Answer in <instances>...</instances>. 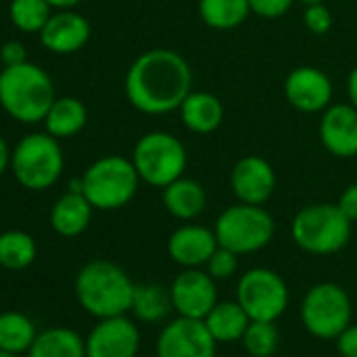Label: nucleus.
Segmentation results:
<instances>
[{
  "instance_id": "nucleus-3",
  "label": "nucleus",
  "mask_w": 357,
  "mask_h": 357,
  "mask_svg": "<svg viewBox=\"0 0 357 357\" xmlns=\"http://www.w3.org/2000/svg\"><path fill=\"white\" fill-rule=\"evenodd\" d=\"M55 84L36 63L5 66L0 70V107L22 124H38L51 109Z\"/></svg>"
},
{
  "instance_id": "nucleus-40",
  "label": "nucleus",
  "mask_w": 357,
  "mask_h": 357,
  "mask_svg": "<svg viewBox=\"0 0 357 357\" xmlns=\"http://www.w3.org/2000/svg\"><path fill=\"white\" fill-rule=\"evenodd\" d=\"M0 357H22V355H17V353H9V351H3V349H0Z\"/></svg>"
},
{
  "instance_id": "nucleus-7",
  "label": "nucleus",
  "mask_w": 357,
  "mask_h": 357,
  "mask_svg": "<svg viewBox=\"0 0 357 357\" xmlns=\"http://www.w3.org/2000/svg\"><path fill=\"white\" fill-rule=\"evenodd\" d=\"M130 160L143 183L164 190L183 176V170L188 168V149L174 135L151 130L137 141Z\"/></svg>"
},
{
  "instance_id": "nucleus-36",
  "label": "nucleus",
  "mask_w": 357,
  "mask_h": 357,
  "mask_svg": "<svg viewBox=\"0 0 357 357\" xmlns=\"http://www.w3.org/2000/svg\"><path fill=\"white\" fill-rule=\"evenodd\" d=\"M338 208L342 211V215H344L351 223L357 221V183H351V185L342 192V196H340V200H338Z\"/></svg>"
},
{
  "instance_id": "nucleus-27",
  "label": "nucleus",
  "mask_w": 357,
  "mask_h": 357,
  "mask_svg": "<svg viewBox=\"0 0 357 357\" xmlns=\"http://www.w3.org/2000/svg\"><path fill=\"white\" fill-rule=\"evenodd\" d=\"M36 324L22 311L0 313V349L9 353H28L36 338Z\"/></svg>"
},
{
  "instance_id": "nucleus-15",
  "label": "nucleus",
  "mask_w": 357,
  "mask_h": 357,
  "mask_svg": "<svg viewBox=\"0 0 357 357\" xmlns=\"http://www.w3.org/2000/svg\"><path fill=\"white\" fill-rule=\"evenodd\" d=\"M229 183L240 202L263 206L275 190V172L265 158L246 155L234 166Z\"/></svg>"
},
{
  "instance_id": "nucleus-41",
  "label": "nucleus",
  "mask_w": 357,
  "mask_h": 357,
  "mask_svg": "<svg viewBox=\"0 0 357 357\" xmlns=\"http://www.w3.org/2000/svg\"><path fill=\"white\" fill-rule=\"evenodd\" d=\"M301 3H305V5H315V3H321V0H301Z\"/></svg>"
},
{
  "instance_id": "nucleus-16",
  "label": "nucleus",
  "mask_w": 357,
  "mask_h": 357,
  "mask_svg": "<svg viewBox=\"0 0 357 357\" xmlns=\"http://www.w3.org/2000/svg\"><path fill=\"white\" fill-rule=\"evenodd\" d=\"M217 248L219 240L215 236V229H208L204 225L188 223L174 229L172 236L168 238V255L183 269L204 267Z\"/></svg>"
},
{
  "instance_id": "nucleus-5",
  "label": "nucleus",
  "mask_w": 357,
  "mask_h": 357,
  "mask_svg": "<svg viewBox=\"0 0 357 357\" xmlns=\"http://www.w3.org/2000/svg\"><path fill=\"white\" fill-rule=\"evenodd\" d=\"M66 160L59 139L49 132L26 135L11 153V172L15 181L28 192H45L53 188L63 172Z\"/></svg>"
},
{
  "instance_id": "nucleus-10",
  "label": "nucleus",
  "mask_w": 357,
  "mask_h": 357,
  "mask_svg": "<svg viewBox=\"0 0 357 357\" xmlns=\"http://www.w3.org/2000/svg\"><path fill=\"white\" fill-rule=\"evenodd\" d=\"M236 301L250 319L275 321L288 309L290 292L280 273L267 267H255L238 280Z\"/></svg>"
},
{
  "instance_id": "nucleus-23",
  "label": "nucleus",
  "mask_w": 357,
  "mask_h": 357,
  "mask_svg": "<svg viewBox=\"0 0 357 357\" xmlns=\"http://www.w3.org/2000/svg\"><path fill=\"white\" fill-rule=\"evenodd\" d=\"M89 120L86 105L76 97H57L45 116V128L57 139H70L78 135Z\"/></svg>"
},
{
  "instance_id": "nucleus-8",
  "label": "nucleus",
  "mask_w": 357,
  "mask_h": 357,
  "mask_svg": "<svg viewBox=\"0 0 357 357\" xmlns=\"http://www.w3.org/2000/svg\"><path fill=\"white\" fill-rule=\"evenodd\" d=\"M275 234L273 217L259 204H236L223 211L215 223L219 246L238 255H250L265 248Z\"/></svg>"
},
{
  "instance_id": "nucleus-26",
  "label": "nucleus",
  "mask_w": 357,
  "mask_h": 357,
  "mask_svg": "<svg viewBox=\"0 0 357 357\" xmlns=\"http://www.w3.org/2000/svg\"><path fill=\"white\" fill-rule=\"evenodd\" d=\"M36 240L22 229L0 234V267L9 271H24L36 261Z\"/></svg>"
},
{
  "instance_id": "nucleus-25",
  "label": "nucleus",
  "mask_w": 357,
  "mask_h": 357,
  "mask_svg": "<svg viewBox=\"0 0 357 357\" xmlns=\"http://www.w3.org/2000/svg\"><path fill=\"white\" fill-rule=\"evenodd\" d=\"M130 311L137 319L145 324H158L168 317L172 309L170 288L162 284H135Z\"/></svg>"
},
{
  "instance_id": "nucleus-31",
  "label": "nucleus",
  "mask_w": 357,
  "mask_h": 357,
  "mask_svg": "<svg viewBox=\"0 0 357 357\" xmlns=\"http://www.w3.org/2000/svg\"><path fill=\"white\" fill-rule=\"evenodd\" d=\"M238 252L225 248V246H219L213 257L208 259L206 263V271L215 278V280H229L236 271H238Z\"/></svg>"
},
{
  "instance_id": "nucleus-37",
  "label": "nucleus",
  "mask_w": 357,
  "mask_h": 357,
  "mask_svg": "<svg viewBox=\"0 0 357 357\" xmlns=\"http://www.w3.org/2000/svg\"><path fill=\"white\" fill-rule=\"evenodd\" d=\"M11 153H13V149L9 147L7 139L0 135V176L11 168Z\"/></svg>"
},
{
  "instance_id": "nucleus-32",
  "label": "nucleus",
  "mask_w": 357,
  "mask_h": 357,
  "mask_svg": "<svg viewBox=\"0 0 357 357\" xmlns=\"http://www.w3.org/2000/svg\"><path fill=\"white\" fill-rule=\"evenodd\" d=\"M307 30L315 36H324L326 32H330L332 28V13L328 11V7H324L321 3L315 5H307L305 9V17H303Z\"/></svg>"
},
{
  "instance_id": "nucleus-1",
  "label": "nucleus",
  "mask_w": 357,
  "mask_h": 357,
  "mask_svg": "<svg viewBox=\"0 0 357 357\" xmlns=\"http://www.w3.org/2000/svg\"><path fill=\"white\" fill-rule=\"evenodd\" d=\"M192 84L194 74L183 55L170 49H151L130 63L124 91L135 109L162 116L181 107Z\"/></svg>"
},
{
  "instance_id": "nucleus-29",
  "label": "nucleus",
  "mask_w": 357,
  "mask_h": 357,
  "mask_svg": "<svg viewBox=\"0 0 357 357\" xmlns=\"http://www.w3.org/2000/svg\"><path fill=\"white\" fill-rule=\"evenodd\" d=\"M51 5L47 0H11L9 17L11 24L24 34H40L51 20Z\"/></svg>"
},
{
  "instance_id": "nucleus-34",
  "label": "nucleus",
  "mask_w": 357,
  "mask_h": 357,
  "mask_svg": "<svg viewBox=\"0 0 357 357\" xmlns=\"http://www.w3.org/2000/svg\"><path fill=\"white\" fill-rule=\"evenodd\" d=\"M0 61L3 66H20L28 61V49L20 40H7L0 49Z\"/></svg>"
},
{
  "instance_id": "nucleus-33",
  "label": "nucleus",
  "mask_w": 357,
  "mask_h": 357,
  "mask_svg": "<svg viewBox=\"0 0 357 357\" xmlns=\"http://www.w3.org/2000/svg\"><path fill=\"white\" fill-rule=\"evenodd\" d=\"M248 5L255 15L265 20H275L282 17L292 7V0H248Z\"/></svg>"
},
{
  "instance_id": "nucleus-24",
  "label": "nucleus",
  "mask_w": 357,
  "mask_h": 357,
  "mask_svg": "<svg viewBox=\"0 0 357 357\" xmlns=\"http://www.w3.org/2000/svg\"><path fill=\"white\" fill-rule=\"evenodd\" d=\"M204 324L217 342H236L242 340L250 317L238 301H221L204 317Z\"/></svg>"
},
{
  "instance_id": "nucleus-11",
  "label": "nucleus",
  "mask_w": 357,
  "mask_h": 357,
  "mask_svg": "<svg viewBox=\"0 0 357 357\" xmlns=\"http://www.w3.org/2000/svg\"><path fill=\"white\" fill-rule=\"evenodd\" d=\"M217 340L208 332L204 319L176 315L158 336V357H217Z\"/></svg>"
},
{
  "instance_id": "nucleus-38",
  "label": "nucleus",
  "mask_w": 357,
  "mask_h": 357,
  "mask_svg": "<svg viewBox=\"0 0 357 357\" xmlns=\"http://www.w3.org/2000/svg\"><path fill=\"white\" fill-rule=\"evenodd\" d=\"M347 93H349V103L357 109V66L351 70L349 80H347Z\"/></svg>"
},
{
  "instance_id": "nucleus-13",
  "label": "nucleus",
  "mask_w": 357,
  "mask_h": 357,
  "mask_svg": "<svg viewBox=\"0 0 357 357\" xmlns=\"http://www.w3.org/2000/svg\"><path fill=\"white\" fill-rule=\"evenodd\" d=\"M84 342L86 357H137L141 334L130 317L114 315L99 319Z\"/></svg>"
},
{
  "instance_id": "nucleus-6",
  "label": "nucleus",
  "mask_w": 357,
  "mask_h": 357,
  "mask_svg": "<svg viewBox=\"0 0 357 357\" xmlns=\"http://www.w3.org/2000/svg\"><path fill=\"white\" fill-rule=\"evenodd\" d=\"M351 221L338 204L317 202L301 208L292 219V238L309 255L326 257L342 250L351 238Z\"/></svg>"
},
{
  "instance_id": "nucleus-4",
  "label": "nucleus",
  "mask_w": 357,
  "mask_h": 357,
  "mask_svg": "<svg viewBox=\"0 0 357 357\" xmlns=\"http://www.w3.org/2000/svg\"><path fill=\"white\" fill-rule=\"evenodd\" d=\"M139 181L141 176L132 160L122 155H103L84 170L80 192L95 211H118L135 198Z\"/></svg>"
},
{
  "instance_id": "nucleus-28",
  "label": "nucleus",
  "mask_w": 357,
  "mask_h": 357,
  "mask_svg": "<svg viewBox=\"0 0 357 357\" xmlns=\"http://www.w3.org/2000/svg\"><path fill=\"white\" fill-rule=\"evenodd\" d=\"M200 20L213 30H234L252 13L248 0H200Z\"/></svg>"
},
{
  "instance_id": "nucleus-17",
  "label": "nucleus",
  "mask_w": 357,
  "mask_h": 357,
  "mask_svg": "<svg viewBox=\"0 0 357 357\" xmlns=\"http://www.w3.org/2000/svg\"><path fill=\"white\" fill-rule=\"evenodd\" d=\"M40 43L55 55L78 53L91 38V24L84 15L66 9L51 15L47 26L40 30Z\"/></svg>"
},
{
  "instance_id": "nucleus-22",
  "label": "nucleus",
  "mask_w": 357,
  "mask_h": 357,
  "mask_svg": "<svg viewBox=\"0 0 357 357\" xmlns=\"http://www.w3.org/2000/svg\"><path fill=\"white\" fill-rule=\"evenodd\" d=\"M28 357H86V342L76 330L55 326L36 334Z\"/></svg>"
},
{
  "instance_id": "nucleus-12",
  "label": "nucleus",
  "mask_w": 357,
  "mask_h": 357,
  "mask_svg": "<svg viewBox=\"0 0 357 357\" xmlns=\"http://www.w3.org/2000/svg\"><path fill=\"white\" fill-rule=\"evenodd\" d=\"M215 282L217 280L208 271H202L200 267L185 269L178 273L170 286L174 313L181 317L204 319L213 311V307L219 303Z\"/></svg>"
},
{
  "instance_id": "nucleus-30",
  "label": "nucleus",
  "mask_w": 357,
  "mask_h": 357,
  "mask_svg": "<svg viewBox=\"0 0 357 357\" xmlns=\"http://www.w3.org/2000/svg\"><path fill=\"white\" fill-rule=\"evenodd\" d=\"M242 344L248 355L252 357H271L278 347H280V332L275 321H261V319H250Z\"/></svg>"
},
{
  "instance_id": "nucleus-39",
  "label": "nucleus",
  "mask_w": 357,
  "mask_h": 357,
  "mask_svg": "<svg viewBox=\"0 0 357 357\" xmlns=\"http://www.w3.org/2000/svg\"><path fill=\"white\" fill-rule=\"evenodd\" d=\"M47 3L53 7V9H57V11H66V9H74V7H78L82 0H47Z\"/></svg>"
},
{
  "instance_id": "nucleus-2",
  "label": "nucleus",
  "mask_w": 357,
  "mask_h": 357,
  "mask_svg": "<svg viewBox=\"0 0 357 357\" xmlns=\"http://www.w3.org/2000/svg\"><path fill=\"white\" fill-rule=\"evenodd\" d=\"M74 292L80 307L89 315L103 319L126 315L130 311L135 282L120 265L105 259H95L82 265L76 273Z\"/></svg>"
},
{
  "instance_id": "nucleus-35",
  "label": "nucleus",
  "mask_w": 357,
  "mask_h": 357,
  "mask_svg": "<svg viewBox=\"0 0 357 357\" xmlns=\"http://www.w3.org/2000/svg\"><path fill=\"white\" fill-rule=\"evenodd\" d=\"M336 349L342 357H357V324H349L338 334Z\"/></svg>"
},
{
  "instance_id": "nucleus-14",
  "label": "nucleus",
  "mask_w": 357,
  "mask_h": 357,
  "mask_svg": "<svg viewBox=\"0 0 357 357\" xmlns=\"http://www.w3.org/2000/svg\"><path fill=\"white\" fill-rule=\"evenodd\" d=\"M284 93L292 107L305 114H315L330 107L332 82L321 70L313 66H301L288 74L284 82Z\"/></svg>"
},
{
  "instance_id": "nucleus-9",
  "label": "nucleus",
  "mask_w": 357,
  "mask_h": 357,
  "mask_svg": "<svg viewBox=\"0 0 357 357\" xmlns=\"http://www.w3.org/2000/svg\"><path fill=\"white\" fill-rule=\"evenodd\" d=\"M353 305L344 288L332 282H321L309 288L301 305V319L305 330L321 340H336L351 324Z\"/></svg>"
},
{
  "instance_id": "nucleus-18",
  "label": "nucleus",
  "mask_w": 357,
  "mask_h": 357,
  "mask_svg": "<svg viewBox=\"0 0 357 357\" xmlns=\"http://www.w3.org/2000/svg\"><path fill=\"white\" fill-rule=\"evenodd\" d=\"M319 139L336 158L357 155V109L351 103H338L324 109Z\"/></svg>"
},
{
  "instance_id": "nucleus-19",
  "label": "nucleus",
  "mask_w": 357,
  "mask_h": 357,
  "mask_svg": "<svg viewBox=\"0 0 357 357\" xmlns=\"http://www.w3.org/2000/svg\"><path fill=\"white\" fill-rule=\"evenodd\" d=\"M93 204L82 192L63 194L51 208V227L61 238H78L86 231L93 217Z\"/></svg>"
},
{
  "instance_id": "nucleus-21",
  "label": "nucleus",
  "mask_w": 357,
  "mask_h": 357,
  "mask_svg": "<svg viewBox=\"0 0 357 357\" xmlns=\"http://www.w3.org/2000/svg\"><path fill=\"white\" fill-rule=\"evenodd\" d=\"M178 112H181L183 124L198 135L215 132L221 126L225 114L221 99L204 91H196V93L192 91L181 103V107H178Z\"/></svg>"
},
{
  "instance_id": "nucleus-20",
  "label": "nucleus",
  "mask_w": 357,
  "mask_h": 357,
  "mask_svg": "<svg viewBox=\"0 0 357 357\" xmlns=\"http://www.w3.org/2000/svg\"><path fill=\"white\" fill-rule=\"evenodd\" d=\"M164 208L181 221H192L200 217L206 208V192L196 178L178 176L176 181L164 188L162 192Z\"/></svg>"
}]
</instances>
